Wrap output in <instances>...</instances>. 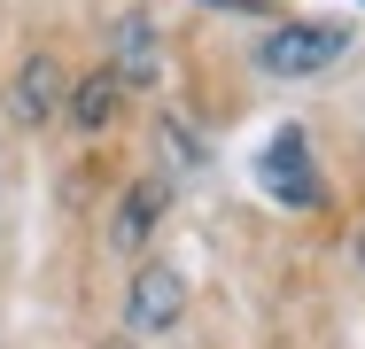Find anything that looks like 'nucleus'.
<instances>
[{
    "instance_id": "f257e3e1",
    "label": "nucleus",
    "mask_w": 365,
    "mask_h": 349,
    "mask_svg": "<svg viewBox=\"0 0 365 349\" xmlns=\"http://www.w3.org/2000/svg\"><path fill=\"white\" fill-rule=\"evenodd\" d=\"M350 55V31L342 24H280L264 47H257V63L272 70V78H311V70L342 63Z\"/></svg>"
},
{
    "instance_id": "f03ea898",
    "label": "nucleus",
    "mask_w": 365,
    "mask_h": 349,
    "mask_svg": "<svg viewBox=\"0 0 365 349\" xmlns=\"http://www.w3.org/2000/svg\"><path fill=\"white\" fill-rule=\"evenodd\" d=\"M257 187H264L272 202H288V209H319V171H311V140L295 132V125L264 140V155H257Z\"/></svg>"
},
{
    "instance_id": "7ed1b4c3",
    "label": "nucleus",
    "mask_w": 365,
    "mask_h": 349,
    "mask_svg": "<svg viewBox=\"0 0 365 349\" xmlns=\"http://www.w3.org/2000/svg\"><path fill=\"white\" fill-rule=\"evenodd\" d=\"M179 311H187V279L171 272V264H148V272L133 279V295H125V326H133V334L179 326Z\"/></svg>"
},
{
    "instance_id": "20e7f679",
    "label": "nucleus",
    "mask_w": 365,
    "mask_h": 349,
    "mask_svg": "<svg viewBox=\"0 0 365 349\" xmlns=\"http://www.w3.org/2000/svg\"><path fill=\"white\" fill-rule=\"evenodd\" d=\"M109 55H117V85H155V70H163V55H155V24H148L140 8L133 16H117V31H109Z\"/></svg>"
},
{
    "instance_id": "39448f33",
    "label": "nucleus",
    "mask_w": 365,
    "mask_h": 349,
    "mask_svg": "<svg viewBox=\"0 0 365 349\" xmlns=\"http://www.w3.org/2000/svg\"><path fill=\"white\" fill-rule=\"evenodd\" d=\"M8 109H16V125H47L63 109V70L47 63V55H31V63L16 70V85H8Z\"/></svg>"
},
{
    "instance_id": "423d86ee",
    "label": "nucleus",
    "mask_w": 365,
    "mask_h": 349,
    "mask_svg": "<svg viewBox=\"0 0 365 349\" xmlns=\"http://www.w3.org/2000/svg\"><path fill=\"white\" fill-rule=\"evenodd\" d=\"M155 209H163V187H133V194L117 202V225H109V241H117V249H140L148 233H155Z\"/></svg>"
},
{
    "instance_id": "0eeeda50",
    "label": "nucleus",
    "mask_w": 365,
    "mask_h": 349,
    "mask_svg": "<svg viewBox=\"0 0 365 349\" xmlns=\"http://www.w3.org/2000/svg\"><path fill=\"white\" fill-rule=\"evenodd\" d=\"M71 117L86 125V132H101V125L117 117V78H109V70H101V78H86V85L71 93Z\"/></svg>"
},
{
    "instance_id": "6e6552de",
    "label": "nucleus",
    "mask_w": 365,
    "mask_h": 349,
    "mask_svg": "<svg viewBox=\"0 0 365 349\" xmlns=\"http://www.w3.org/2000/svg\"><path fill=\"white\" fill-rule=\"evenodd\" d=\"M163 147H171V163H179V171H195V163H202V147H195V132H187L179 117H163Z\"/></svg>"
},
{
    "instance_id": "1a4fd4ad",
    "label": "nucleus",
    "mask_w": 365,
    "mask_h": 349,
    "mask_svg": "<svg viewBox=\"0 0 365 349\" xmlns=\"http://www.w3.org/2000/svg\"><path fill=\"white\" fill-rule=\"evenodd\" d=\"M210 8H233V16H272V0H210Z\"/></svg>"
},
{
    "instance_id": "9d476101",
    "label": "nucleus",
    "mask_w": 365,
    "mask_h": 349,
    "mask_svg": "<svg viewBox=\"0 0 365 349\" xmlns=\"http://www.w3.org/2000/svg\"><path fill=\"white\" fill-rule=\"evenodd\" d=\"M109 349H133V342H109Z\"/></svg>"
},
{
    "instance_id": "9b49d317",
    "label": "nucleus",
    "mask_w": 365,
    "mask_h": 349,
    "mask_svg": "<svg viewBox=\"0 0 365 349\" xmlns=\"http://www.w3.org/2000/svg\"><path fill=\"white\" fill-rule=\"evenodd\" d=\"M358 256H365V241H358Z\"/></svg>"
}]
</instances>
